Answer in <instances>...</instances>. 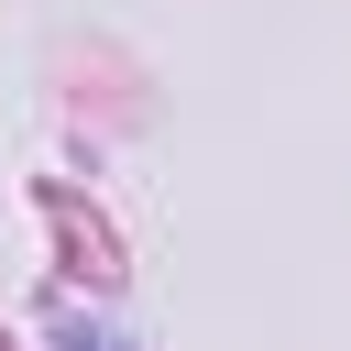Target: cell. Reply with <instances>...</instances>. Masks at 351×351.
<instances>
[]
</instances>
